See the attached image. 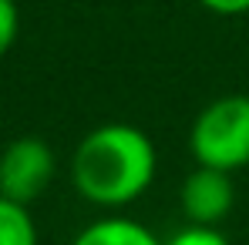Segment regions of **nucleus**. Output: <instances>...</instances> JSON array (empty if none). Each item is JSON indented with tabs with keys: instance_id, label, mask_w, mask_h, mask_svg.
Masks as SVG:
<instances>
[{
	"instance_id": "f257e3e1",
	"label": "nucleus",
	"mask_w": 249,
	"mask_h": 245,
	"mask_svg": "<svg viewBox=\"0 0 249 245\" xmlns=\"http://www.w3.org/2000/svg\"><path fill=\"white\" fill-rule=\"evenodd\" d=\"M159 171L152 138L124 121L98 124L71 155V185L94 208H124L138 202Z\"/></svg>"
},
{
	"instance_id": "f03ea898",
	"label": "nucleus",
	"mask_w": 249,
	"mask_h": 245,
	"mask_svg": "<svg viewBox=\"0 0 249 245\" xmlns=\"http://www.w3.org/2000/svg\"><path fill=\"white\" fill-rule=\"evenodd\" d=\"M196 164L239 171L249 164V94H222L209 101L189 128Z\"/></svg>"
},
{
	"instance_id": "7ed1b4c3",
	"label": "nucleus",
	"mask_w": 249,
	"mask_h": 245,
	"mask_svg": "<svg viewBox=\"0 0 249 245\" xmlns=\"http://www.w3.org/2000/svg\"><path fill=\"white\" fill-rule=\"evenodd\" d=\"M54 171H57V158L47 141L31 134L17 138L0 151V195L10 202L31 205L47 192Z\"/></svg>"
},
{
	"instance_id": "20e7f679",
	"label": "nucleus",
	"mask_w": 249,
	"mask_h": 245,
	"mask_svg": "<svg viewBox=\"0 0 249 245\" xmlns=\"http://www.w3.org/2000/svg\"><path fill=\"white\" fill-rule=\"evenodd\" d=\"M236 205V185L229 171L196 164L178 188V208L192 225H222Z\"/></svg>"
},
{
	"instance_id": "39448f33",
	"label": "nucleus",
	"mask_w": 249,
	"mask_h": 245,
	"mask_svg": "<svg viewBox=\"0 0 249 245\" xmlns=\"http://www.w3.org/2000/svg\"><path fill=\"white\" fill-rule=\"evenodd\" d=\"M71 245H162V239L135 218L108 215V218H98V222L84 225L71 239Z\"/></svg>"
},
{
	"instance_id": "423d86ee",
	"label": "nucleus",
	"mask_w": 249,
	"mask_h": 245,
	"mask_svg": "<svg viewBox=\"0 0 249 245\" xmlns=\"http://www.w3.org/2000/svg\"><path fill=\"white\" fill-rule=\"evenodd\" d=\"M0 245H37V225L27 205L0 195Z\"/></svg>"
},
{
	"instance_id": "0eeeda50",
	"label": "nucleus",
	"mask_w": 249,
	"mask_h": 245,
	"mask_svg": "<svg viewBox=\"0 0 249 245\" xmlns=\"http://www.w3.org/2000/svg\"><path fill=\"white\" fill-rule=\"evenodd\" d=\"M162 245H232L226 239V232L219 225H185L178 232H172L168 239H162Z\"/></svg>"
},
{
	"instance_id": "6e6552de",
	"label": "nucleus",
	"mask_w": 249,
	"mask_h": 245,
	"mask_svg": "<svg viewBox=\"0 0 249 245\" xmlns=\"http://www.w3.org/2000/svg\"><path fill=\"white\" fill-rule=\"evenodd\" d=\"M17 31H20V10H17V0H0V57L14 47Z\"/></svg>"
},
{
	"instance_id": "1a4fd4ad",
	"label": "nucleus",
	"mask_w": 249,
	"mask_h": 245,
	"mask_svg": "<svg viewBox=\"0 0 249 245\" xmlns=\"http://www.w3.org/2000/svg\"><path fill=\"white\" fill-rule=\"evenodd\" d=\"M206 10L219 14V17H239V14H249V0H199Z\"/></svg>"
}]
</instances>
